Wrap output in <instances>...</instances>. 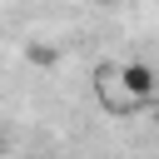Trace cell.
I'll return each mask as SVG.
<instances>
[{
  "label": "cell",
  "instance_id": "cell-1",
  "mask_svg": "<svg viewBox=\"0 0 159 159\" xmlns=\"http://www.w3.org/2000/svg\"><path fill=\"white\" fill-rule=\"evenodd\" d=\"M114 80H119V89L144 109L154 94H159V75L149 70V65H139V60H129V65H114Z\"/></svg>",
  "mask_w": 159,
  "mask_h": 159
},
{
  "label": "cell",
  "instance_id": "cell-2",
  "mask_svg": "<svg viewBox=\"0 0 159 159\" xmlns=\"http://www.w3.org/2000/svg\"><path fill=\"white\" fill-rule=\"evenodd\" d=\"M94 89H99V99H104V109L109 114H129V109H139L124 89H119V80H114V65H99V75H94Z\"/></svg>",
  "mask_w": 159,
  "mask_h": 159
},
{
  "label": "cell",
  "instance_id": "cell-3",
  "mask_svg": "<svg viewBox=\"0 0 159 159\" xmlns=\"http://www.w3.org/2000/svg\"><path fill=\"white\" fill-rule=\"evenodd\" d=\"M149 109H154V129H159V94H154V99H149Z\"/></svg>",
  "mask_w": 159,
  "mask_h": 159
},
{
  "label": "cell",
  "instance_id": "cell-4",
  "mask_svg": "<svg viewBox=\"0 0 159 159\" xmlns=\"http://www.w3.org/2000/svg\"><path fill=\"white\" fill-rule=\"evenodd\" d=\"M99 5H104V0H99Z\"/></svg>",
  "mask_w": 159,
  "mask_h": 159
}]
</instances>
